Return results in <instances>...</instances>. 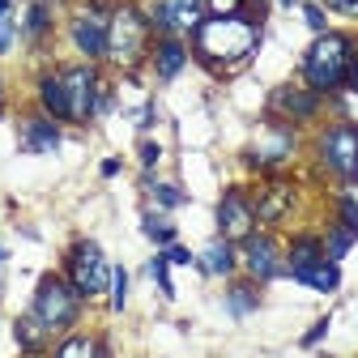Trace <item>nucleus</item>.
Masks as SVG:
<instances>
[{
    "mask_svg": "<svg viewBox=\"0 0 358 358\" xmlns=\"http://www.w3.org/2000/svg\"><path fill=\"white\" fill-rule=\"evenodd\" d=\"M154 69H158V77H175L179 69H184V43H179V38H162L158 52H154Z\"/></svg>",
    "mask_w": 358,
    "mask_h": 358,
    "instance_id": "obj_17",
    "label": "nucleus"
},
{
    "mask_svg": "<svg viewBox=\"0 0 358 358\" xmlns=\"http://www.w3.org/2000/svg\"><path fill=\"white\" fill-rule=\"evenodd\" d=\"M329 9H337V13H345V17H358V0H324Z\"/></svg>",
    "mask_w": 358,
    "mask_h": 358,
    "instance_id": "obj_32",
    "label": "nucleus"
},
{
    "mask_svg": "<svg viewBox=\"0 0 358 358\" xmlns=\"http://www.w3.org/2000/svg\"><path fill=\"white\" fill-rule=\"evenodd\" d=\"M217 227H222V239H239L243 243L252 235L256 213L243 201V192H227V196H222V205H217Z\"/></svg>",
    "mask_w": 358,
    "mask_h": 358,
    "instance_id": "obj_8",
    "label": "nucleus"
},
{
    "mask_svg": "<svg viewBox=\"0 0 358 358\" xmlns=\"http://www.w3.org/2000/svg\"><path fill=\"white\" fill-rule=\"evenodd\" d=\"M69 282L77 286V294H81V299L103 294V290H107L111 268H107V260H103V248H99V243H77V248L69 252Z\"/></svg>",
    "mask_w": 358,
    "mask_h": 358,
    "instance_id": "obj_5",
    "label": "nucleus"
},
{
    "mask_svg": "<svg viewBox=\"0 0 358 358\" xmlns=\"http://www.w3.org/2000/svg\"><path fill=\"white\" fill-rule=\"evenodd\" d=\"M77 286L64 282V278H43L38 290H34V316L48 324L52 333L56 329H69L77 320Z\"/></svg>",
    "mask_w": 358,
    "mask_h": 358,
    "instance_id": "obj_4",
    "label": "nucleus"
},
{
    "mask_svg": "<svg viewBox=\"0 0 358 358\" xmlns=\"http://www.w3.org/2000/svg\"><path fill=\"white\" fill-rule=\"evenodd\" d=\"M316 260H324V248H320L316 239H299V243L290 248V273H299V268L316 264Z\"/></svg>",
    "mask_w": 358,
    "mask_h": 358,
    "instance_id": "obj_19",
    "label": "nucleus"
},
{
    "mask_svg": "<svg viewBox=\"0 0 358 358\" xmlns=\"http://www.w3.org/2000/svg\"><path fill=\"white\" fill-rule=\"evenodd\" d=\"M350 38L345 34H320L311 43V52L303 56V77L311 90H337L350 69H354V56H350Z\"/></svg>",
    "mask_w": 358,
    "mask_h": 358,
    "instance_id": "obj_2",
    "label": "nucleus"
},
{
    "mask_svg": "<svg viewBox=\"0 0 358 358\" xmlns=\"http://www.w3.org/2000/svg\"><path fill=\"white\" fill-rule=\"evenodd\" d=\"M205 5H209V13H213V17H231V13H239L243 0H205Z\"/></svg>",
    "mask_w": 358,
    "mask_h": 358,
    "instance_id": "obj_27",
    "label": "nucleus"
},
{
    "mask_svg": "<svg viewBox=\"0 0 358 358\" xmlns=\"http://www.w3.org/2000/svg\"><path fill=\"white\" fill-rule=\"evenodd\" d=\"M145 231H150L154 243H171L175 239V227H166V222H158V217H145Z\"/></svg>",
    "mask_w": 358,
    "mask_h": 358,
    "instance_id": "obj_25",
    "label": "nucleus"
},
{
    "mask_svg": "<svg viewBox=\"0 0 358 358\" xmlns=\"http://www.w3.org/2000/svg\"><path fill=\"white\" fill-rule=\"evenodd\" d=\"M201 13H205V0H162L158 26L162 30H196Z\"/></svg>",
    "mask_w": 358,
    "mask_h": 358,
    "instance_id": "obj_11",
    "label": "nucleus"
},
{
    "mask_svg": "<svg viewBox=\"0 0 358 358\" xmlns=\"http://www.w3.org/2000/svg\"><path fill=\"white\" fill-rule=\"evenodd\" d=\"M124 294H128V273L111 268V307H124Z\"/></svg>",
    "mask_w": 358,
    "mask_h": 358,
    "instance_id": "obj_24",
    "label": "nucleus"
},
{
    "mask_svg": "<svg viewBox=\"0 0 358 358\" xmlns=\"http://www.w3.org/2000/svg\"><path fill=\"white\" fill-rule=\"evenodd\" d=\"M150 273H154V282H158L166 294H175V286H171V278H166V256H158V260L150 264Z\"/></svg>",
    "mask_w": 358,
    "mask_h": 358,
    "instance_id": "obj_28",
    "label": "nucleus"
},
{
    "mask_svg": "<svg viewBox=\"0 0 358 358\" xmlns=\"http://www.w3.org/2000/svg\"><path fill=\"white\" fill-rule=\"evenodd\" d=\"M141 162H145V166L158 162V145H141Z\"/></svg>",
    "mask_w": 358,
    "mask_h": 358,
    "instance_id": "obj_35",
    "label": "nucleus"
},
{
    "mask_svg": "<svg viewBox=\"0 0 358 358\" xmlns=\"http://www.w3.org/2000/svg\"><path fill=\"white\" fill-rule=\"evenodd\" d=\"M243 260H248V273L256 282H268L278 273V252H273V243H268L264 235H248L243 239Z\"/></svg>",
    "mask_w": 358,
    "mask_h": 358,
    "instance_id": "obj_12",
    "label": "nucleus"
},
{
    "mask_svg": "<svg viewBox=\"0 0 358 358\" xmlns=\"http://www.w3.org/2000/svg\"><path fill=\"white\" fill-rule=\"evenodd\" d=\"M268 107H273L278 115H286V120H307V115H316V90H294V85H282Z\"/></svg>",
    "mask_w": 358,
    "mask_h": 358,
    "instance_id": "obj_13",
    "label": "nucleus"
},
{
    "mask_svg": "<svg viewBox=\"0 0 358 358\" xmlns=\"http://www.w3.org/2000/svg\"><path fill=\"white\" fill-rule=\"evenodd\" d=\"M56 145H60V132H56L52 120H30L22 128V150H30V154H52Z\"/></svg>",
    "mask_w": 358,
    "mask_h": 358,
    "instance_id": "obj_14",
    "label": "nucleus"
},
{
    "mask_svg": "<svg viewBox=\"0 0 358 358\" xmlns=\"http://www.w3.org/2000/svg\"><path fill=\"white\" fill-rule=\"evenodd\" d=\"M350 85H354V90H358V64H354V69H350Z\"/></svg>",
    "mask_w": 358,
    "mask_h": 358,
    "instance_id": "obj_37",
    "label": "nucleus"
},
{
    "mask_svg": "<svg viewBox=\"0 0 358 358\" xmlns=\"http://www.w3.org/2000/svg\"><path fill=\"white\" fill-rule=\"evenodd\" d=\"M9 17V0H0V22H5Z\"/></svg>",
    "mask_w": 358,
    "mask_h": 358,
    "instance_id": "obj_36",
    "label": "nucleus"
},
{
    "mask_svg": "<svg viewBox=\"0 0 358 358\" xmlns=\"http://www.w3.org/2000/svg\"><path fill=\"white\" fill-rule=\"evenodd\" d=\"M341 217H345V227H350V231H354V235H358V205H354V201H350V196H345V201H341Z\"/></svg>",
    "mask_w": 358,
    "mask_h": 358,
    "instance_id": "obj_30",
    "label": "nucleus"
},
{
    "mask_svg": "<svg viewBox=\"0 0 358 358\" xmlns=\"http://www.w3.org/2000/svg\"><path fill=\"white\" fill-rule=\"evenodd\" d=\"M154 201H158L162 209H175V205H184V196H179V188H171V184H158V188H154Z\"/></svg>",
    "mask_w": 358,
    "mask_h": 358,
    "instance_id": "obj_26",
    "label": "nucleus"
},
{
    "mask_svg": "<svg viewBox=\"0 0 358 358\" xmlns=\"http://www.w3.org/2000/svg\"><path fill=\"white\" fill-rule=\"evenodd\" d=\"M192 38H196V56L213 73H231V69H239L256 52L260 30H256V22L231 13V17H209V22H201L192 30Z\"/></svg>",
    "mask_w": 358,
    "mask_h": 358,
    "instance_id": "obj_1",
    "label": "nucleus"
},
{
    "mask_svg": "<svg viewBox=\"0 0 358 358\" xmlns=\"http://www.w3.org/2000/svg\"><path fill=\"white\" fill-rule=\"evenodd\" d=\"M354 239H358V235H354L350 227H337V231H333V239H329V252H324V256H329V260H337V256H345Z\"/></svg>",
    "mask_w": 358,
    "mask_h": 358,
    "instance_id": "obj_23",
    "label": "nucleus"
},
{
    "mask_svg": "<svg viewBox=\"0 0 358 358\" xmlns=\"http://www.w3.org/2000/svg\"><path fill=\"white\" fill-rule=\"evenodd\" d=\"M201 268H205V273H213V278L231 273V268H235V252H231V243H227V239L209 243V248L201 252Z\"/></svg>",
    "mask_w": 358,
    "mask_h": 358,
    "instance_id": "obj_16",
    "label": "nucleus"
},
{
    "mask_svg": "<svg viewBox=\"0 0 358 358\" xmlns=\"http://www.w3.org/2000/svg\"><path fill=\"white\" fill-rule=\"evenodd\" d=\"M73 38H77V48H81L85 56H107V17H103V9H85V13H77Z\"/></svg>",
    "mask_w": 358,
    "mask_h": 358,
    "instance_id": "obj_9",
    "label": "nucleus"
},
{
    "mask_svg": "<svg viewBox=\"0 0 358 358\" xmlns=\"http://www.w3.org/2000/svg\"><path fill=\"white\" fill-rule=\"evenodd\" d=\"M227 303H231V311H235V316H248V311L256 307V290H252V286H235Z\"/></svg>",
    "mask_w": 358,
    "mask_h": 358,
    "instance_id": "obj_22",
    "label": "nucleus"
},
{
    "mask_svg": "<svg viewBox=\"0 0 358 358\" xmlns=\"http://www.w3.org/2000/svg\"><path fill=\"white\" fill-rule=\"evenodd\" d=\"M303 286H316V290H337V282H341V273H337V260H316V264H307V268H299L294 273Z\"/></svg>",
    "mask_w": 358,
    "mask_h": 358,
    "instance_id": "obj_15",
    "label": "nucleus"
},
{
    "mask_svg": "<svg viewBox=\"0 0 358 358\" xmlns=\"http://www.w3.org/2000/svg\"><path fill=\"white\" fill-rule=\"evenodd\" d=\"M145 43H150V22L132 9V5H124V9H115L111 13V22H107V56L120 64V69H132L141 60V52H145Z\"/></svg>",
    "mask_w": 358,
    "mask_h": 358,
    "instance_id": "obj_3",
    "label": "nucleus"
},
{
    "mask_svg": "<svg viewBox=\"0 0 358 358\" xmlns=\"http://www.w3.org/2000/svg\"><path fill=\"white\" fill-rule=\"evenodd\" d=\"M166 260H175V264H188V260H192V256H188V252H184V248H171V252H166Z\"/></svg>",
    "mask_w": 358,
    "mask_h": 358,
    "instance_id": "obj_34",
    "label": "nucleus"
},
{
    "mask_svg": "<svg viewBox=\"0 0 358 358\" xmlns=\"http://www.w3.org/2000/svg\"><path fill=\"white\" fill-rule=\"evenodd\" d=\"M320 154L324 162L345 175V179H358V128L354 124H337L324 132V141H320Z\"/></svg>",
    "mask_w": 358,
    "mask_h": 358,
    "instance_id": "obj_7",
    "label": "nucleus"
},
{
    "mask_svg": "<svg viewBox=\"0 0 358 358\" xmlns=\"http://www.w3.org/2000/svg\"><path fill=\"white\" fill-rule=\"evenodd\" d=\"M64 81V99H69V120H90L94 111H103V94H99V77L94 69H69L60 73Z\"/></svg>",
    "mask_w": 358,
    "mask_h": 358,
    "instance_id": "obj_6",
    "label": "nucleus"
},
{
    "mask_svg": "<svg viewBox=\"0 0 358 358\" xmlns=\"http://www.w3.org/2000/svg\"><path fill=\"white\" fill-rule=\"evenodd\" d=\"M324 333H329V320H316V329H311V333L303 337V345H316V341H320Z\"/></svg>",
    "mask_w": 358,
    "mask_h": 358,
    "instance_id": "obj_33",
    "label": "nucleus"
},
{
    "mask_svg": "<svg viewBox=\"0 0 358 358\" xmlns=\"http://www.w3.org/2000/svg\"><path fill=\"white\" fill-rule=\"evenodd\" d=\"M43 333H52V329L43 324L38 316H22V320H17V345L38 350V345H43Z\"/></svg>",
    "mask_w": 358,
    "mask_h": 358,
    "instance_id": "obj_20",
    "label": "nucleus"
},
{
    "mask_svg": "<svg viewBox=\"0 0 358 358\" xmlns=\"http://www.w3.org/2000/svg\"><path fill=\"white\" fill-rule=\"evenodd\" d=\"M303 17H307V26H311V30H320V34H324V13H320L316 5H303Z\"/></svg>",
    "mask_w": 358,
    "mask_h": 358,
    "instance_id": "obj_31",
    "label": "nucleus"
},
{
    "mask_svg": "<svg viewBox=\"0 0 358 358\" xmlns=\"http://www.w3.org/2000/svg\"><path fill=\"white\" fill-rule=\"evenodd\" d=\"M26 30H30V34H43V30H48V9H43V5H34V9H30Z\"/></svg>",
    "mask_w": 358,
    "mask_h": 358,
    "instance_id": "obj_29",
    "label": "nucleus"
},
{
    "mask_svg": "<svg viewBox=\"0 0 358 358\" xmlns=\"http://www.w3.org/2000/svg\"><path fill=\"white\" fill-rule=\"evenodd\" d=\"M99 354V345L90 341V337H69L60 350H56V358H94Z\"/></svg>",
    "mask_w": 358,
    "mask_h": 358,
    "instance_id": "obj_21",
    "label": "nucleus"
},
{
    "mask_svg": "<svg viewBox=\"0 0 358 358\" xmlns=\"http://www.w3.org/2000/svg\"><path fill=\"white\" fill-rule=\"evenodd\" d=\"M290 205H294V188L286 184V179H273L268 188H260L252 213H256V222H282L290 213Z\"/></svg>",
    "mask_w": 358,
    "mask_h": 358,
    "instance_id": "obj_10",
    "label": "nucleus"
},
{
    "mask_svg": "<svg viewBox=\"0 0 358 358\" xmlns=\"http://www.w3.org/2000/svg\"><path fill=\"white\" fill-rule=\"evenodd\" d=\"M38 94H43V107H48L52 120H69V99H64V81L60 77H43Z\"/></svg>",
    "mask_w": 358,
    "mask_h": 358,
    "instance_id": "obj_18",
    "label": "nucleus"
},
{
    "mask_svg": "<svg viewBox=\"0 0 358 358\" xmlns=\"http://www.w3.org/2000/svg\"><path fill=\"white\" fill-rule=\"evenodd\" d=\"M94 358H107V354H103V350H99V354H94Z\"/></svg>",
    "mask_w": 358,
    "mask_h": 358,
    "instance_id": "obj_38",
    "label": "nucleus"
}]
</instances>
